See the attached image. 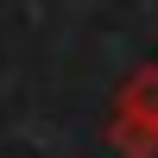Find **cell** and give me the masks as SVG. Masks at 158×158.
I'll list each match as a JSON object with an SVG mask.
<instances>
[{
    "label": "cell",
    "instance_id": "cell-1",
    "mask_svg": "<svg viewBox=\"0 0 158 158\" xmlns=\"http://www.w3.org/2000/svg\"><path fill=\"white\" fill-rule=\"evenodd\" d=\"M108 146L120 152V158H158V120L114 108V114H108Z\"/></svg>",
    "mask_w": 158,
    "mask_h": 158
},
{
    "label": "cell",
    "instance_id": "cell-2",
    "mask_svg": "<svg viewBox=\"0 0 158 158\" xmlns=\"http://www.w3.org/2000/svg\"><path fill=\"white\" fill-rule=\"evenodd\" d=\"M114 108L158 120V63H139V70L127 76V82H120V95H114Z\"/></svg>",
    "mask_w": 158,
    "mask_h": 158
}]
</instances>
